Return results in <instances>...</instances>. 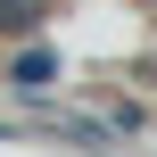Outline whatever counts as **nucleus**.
<instances>
[{
  "label": "nucleus",
  "instance_id": "nucleus-1",
  "mask_svg": "<svg viewBox=\"0 0 157 157\" xmlns=\"http://www.w3.org/2000/svg\"><path fill=\"white\" fill-rule=\"evenodd\" d=\"M50 75H58V58H50V50H25V58H17V91H41Z\"/></svg>",
  "mask_w": 157,
  "mask_h": 157
},
{
  "label": "nucleus",
  "instance_id": "nucleus-2",
  "mask_svg": "<svg viewBox=\"0 0 157 157\" xmlns=\"http://www.w3.org/2000/svg\"><path fill=\"white\" fill-rule=\"evenodd\" d=\"M33 17V0H0V25H25Z\"/></svg>",
  "mask_w": 157,
  "mask_h": 157
}]
</instances>
